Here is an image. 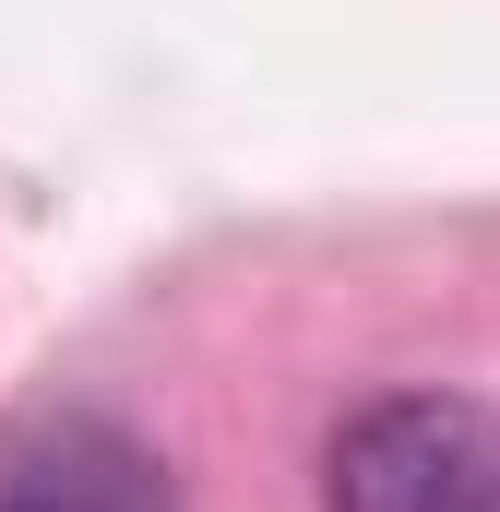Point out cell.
Listing matches in <instances>:
<instances>
[{
	"mask_svg": "<svg viewBox=\"0 0 500 512\" xmlns=\"http://www.w3.org/2000/svg\"><path fill=\"white\" fill-rule=\"evenodd\" d=\"M322 512H500V405L381 393L322 453Z\"/></svg>",
	"mask_w": 500,
	"mask_h": 512,
	"instance_id": "obj_1",
	"label": "cell"
},
{
	"mask_svg": "<svg viewBox=\"0 0 500 512\" xmlns=\"http://www.w3.org/2000/svg\"><path fill=\"white\" fill-rule=\"evenodd\" d=\"M0 512H179V501H167V465L120 417H48V429L12 441Z\"/></svg>",
	"mask_w": 500,
	"mask_h": 512,
	"instance_id": "obj_2",
	"label": "cell"
}]
</instances>
